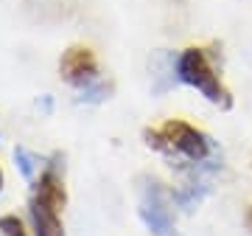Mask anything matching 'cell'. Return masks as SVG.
<instances>
[{
    "label": "cell",
    "instance_id": "obj_1",
    "mask_svg": "<svg viewBox=\"0 0 252 236\" xmlns=\"http://www.w3.org/2000/svg\"><path fill=\"white\" fill-rule=\"evenodd\" d=\"M143 141L149 149L162 152L165 157L180 160L190 169H213L216 163V146L210 135L185 118H168L160 127H146Z\"/></svg>",
    "mask_w": 252,
    "mask_h": 236
},
{
    "label": "cell",
    "instance_id": "obj_7",
    "mask_svg": "<svg viewBox=\"0 0 252 236\" xmlns=\"http://www.w3.org/2000/svg\"><path fill=\"white\" fill-rule=\"evenodd\" d=\"M0 234L3 236H34L17 214H3L0 217Z\"/></svg>",
    "mask_w": 252,
    "mask_h": 236
},
{
    "label": "cell",
    "instance_id": "obj_9",
    "mask_svg": "<svg viewBox=\"0 0 252 236\" xmlns=\"http://www.w3.org/2000/svg\"><path fill=\"white\" fill-rule=\"evenodd\" d=\"M244 222H247V228H250V234H252V202H250V208H247V214H244Z\"/></svg>",
    "mask_w": 252,
    "mask_h": 236
},
{
    "label": "cell",
    "instance_id": "obj_3",
    "mask_svg": "<svg viewBox=\"0 0 252 236\" xmlns=\"http://www.w3.org/2000/svg\"><path fill=\"white\" fill-rule=\"evenodd\" d=\"M174 76L182 84H188L202 96L205 101H210L219 110H233V93L224 84L219 68L213 65V56L207 54V48L188 45L174 56Z\"/></svg>",
    "mask_w": 252,
    "mask_h": 236
},
{
    "label": "cell",
    "instance_id": "obj_8",
    "mask_svg": "<svg viewBox=\"0 0 252 236\" xmlns=\"http://www.w3.org/2000/svg\"><path fill=\"white\" fill-rule=\"evenodd\" d=\"M109 90H112V84L104 82V79H98L95 84H90V87H84V90H81V99H84V101H101L104 96H109Z\"/></svg>",
    "mask_w": 252,
    "mask_h": 236
},
{
    "label": "cell",
    "instance_id": "obj_10",
    "mask_svg": "<svg viewBox=\"0 0 252 236\" xmlns=\"http://www.w3.org/2000/svg\"><path fill=\"white\" fill-rule=\"evenodd\" d=\"M3 183H6V177H3V169H0V191H3Z\"/></svg>",
    "mask_w": 252,
    "mask_h": 236
},
{
    "label": "cell",
    "instance_id": "obj_6",
    "mask_svg": "<svg viewBox=\"0 0 252 236\" xmlns=\"http://www.w3.org/2000/svg\"><path fill=\"white\" fill-rule=\"evenodd\" d=\"M14 160H17L20 172H23L26 180H34V174L42 172V166H45V163H39V157H36L31 149H26V146H17V149H14Z\"/></svg>",
    "mask_w": 252,
    "mask_h": 236
},
{
    "label": "cell",
    "instance_id": "obj_5",
    "mask_svg": "<svg viewBox=\"0 0 252 236\" xmlns=\"http://www.w3.org/2000/svg\"><path fill=\"white\" fill-rule=\"evenodd\" d=\"M59 73H62L64 82L73 84V87H79V90L90 87V84H95L101 79L98 59L93 54V48H87V45L67 48L62 54V59H59Z\"/></svg>",
    "mask_w": 252,
    "mask_h": 236
},
{
    "label": "cell",
    "instance_id": "obj_2",
    "mask_svg": "<svg viewBox=\"0 0 252 236\" xmlns=\"http://www.w3.org/2000/svg\"><path fill=\"white\" fill-rule=\"evenodd\" d=\"M67 202L64 191V174H62V157L54 155L39 177L34 180V191L28 200V219H31V234L34 236H64L62 211Z\"/></svg>",
    "mask_w": 252,
    "mask_h": 236
},
{
    "label": "cell",
    "instance_id": "obj_4",
    "mask_svg": "<svg viewBox=\"0 0 252 236\" xmlns=\"http://www.w3.org/2000/svg\"><path fill=\"white\" fill-rule=\"evenodd\" d=\"M137 214L152 236H177L174 225V197L157 177H140V205Z\"/></svg>",
    "mask_w": 252,
    "mask_h": 236
}]
</instances>
